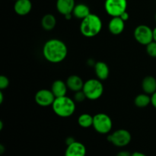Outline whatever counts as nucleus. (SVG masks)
<instances>
[{
  "label": "nucleus",
  "mask_w": 156,
  "mask_h": 156,
  "mask_svg": "<svg viewBox=\"0 0 156 156\" xmlns=\"http://www.w3.org/2000/svg\"><path fill=\"white\" fill-rule=\"evenodd\" d=\"M68 48L65 43L59 39H50L43 47V55L51 63H59L66 59Z\"/></svg>",
  "instance_id": "obj_1"
},
{
  "label": "nucleus",
  "mask_w": 156,
  "mask_h": 156,
  "mask_svg": "<svg viewBox=\"0 0 156 156\" xmlns=\"http://www.w3.org/2000/svg\"><path fill=\"white\" fill-rule=\"evenodd\" d=\"M81 34L85 37L97 36L102 29V21L98 15L91 13L82 20L80 24Z\"/></svg>",
  "instance_id": "obj_2"
},
{
  "label": "nucleus",
  "mask_w": 156,
  "mask_h": 156,
  "mask_svg": "<svg viewBox=\"0 0 156 156\" xmlns=\"http://www.w3.org/2000/svg\"><path fill=\"white\" fill-rule=\"evenodd\" d=\"M52 109L55 114L62 118L69 117L76 111V103L73 99L66 96L56 98L52 105Z\"/></svg>",
  "instance_id": "obj_3"
},
{
  "label": "nucleus",
  "mask_w": 156,
  "mask_h": 156,
  "mask_svg": "<svg viewBox=\"0 0 156 156\" xmlns=\"http://www.w3.org/2000/svg\"><path fill=\"white\" fill-rule=\"evenodd\" d=\"M83 91L86 98L89 100L94 101L100 98L104 93V85L100 79H88L84 83Z\"/></svg>",
  "instance_id": "obj_4"
},
{
  "label": "nucleus",
  "mask_w": 156,
  "mask_h": 156,
  "mask_svg": "<svg viewBox=\"0 0 156 156\" xmlns=\"http://www.w3.org/2000/svg\"><path fill=\"white\" fill-rule=\"evenodd\" d=\"M92 126L98 133L108 134L112 129L113 123L111 118L108 114L100 113L94 116Z\"/></svg>",
  "instance_id": "obj_5"
},
{
  "label": "nucleus",
  "mask_w": 156,
  "mask_h": 156,
  "mask_svg": "<svg viewBox=\"0 0 156 156\" xmlns=\"http://www.w3.org/2000/svg\"><path fill=\"white\" fill-rule=\"evenodd\" d=\"M130 133L124 129H120L114 131L108 136V140L117 147H124L131 142Z\"/></svg>",
  "instance_id": "obj_6"
},
{
  "label": "nucleus",
  "mask_w": 156,
  "mask_h": 156,
  "mask_svg": "<svg viewBox=\"0 0 156 156\" xmlns=\"http://www.w3.org/2000/svg\"><path fill=\"white\" fill-rule=\"evenodd\" d=\"M105 9L111 17L120 16L127 9V0H105Z\"/></svg>",
  "instance_id": "obj_7"
},
{
  "label": "nucleus",
  "mask_w": 156,
  "mask_h": 156,
  "mask_svg": "<svg viewBox=\"0 0 156 156\" xmlns=\"http://www.w3.org/2000/svg\"><path fill=\"white\" fill-rule=\"evenodd\" d=\"M133 35L136 41L142 45L146 46L153 41V30L145 24L137 26L134 30Z\"/></svg>",
  "instance_id": "obj_8"
},
{
  "label": "nucleus",
  "mask_w": 156,
  "mask_h": 156,
  "mask_svg": "<svg viewBox=\"0 0 156 156\" xmlns=\"http://www.w3.org/2000/svg\"><path fill=\"white\" fill-rule=\"evenodd\" d=\"M56 97L51 90L41 89L36 93L34 96L35 102L39 106L48 107L52 106Z\"/></svg>",
  "instance_id": "obj_9"
},
{
  "label": "nucleus",
  "mask_w": 156,
  "mask_h": 156,
  "mask_svg": "<svg viewBox=\"0 0 156 156\" xmlns=\"http://www.w3.org/2000/svg\"><path fill=\"white\" fill-rule=\"evenodd\" d=\"M86 148L82 143L75 141L72 144L67 146L65 152V156H85Z\"/></svg>",
  "instance_id": "obj_10"
},
{
  "label": "nucleus",
  "mask_w": 156,
  "mask_h": 156,
  "mask_svg": "<svg viewBox=\"0 0 156 156\" xmlns=\"http://www.w3.org/2000/svg\"><path fill=\"white\" fill-rule=\"evenodd\" d=\"M125 21L120 16L112 17L108 24V30L112 34L119 35L124 30Z\"/></svg>",
  "instance_id": "obj_11"
},
{
  "label": "nucleus",
  "mask_w": 156,
  "mask_h": 156,
  "mask_svg": "<svg viewBox=\"0 0 156 156\" xmlns=\"http://www.w3.org/2000/svg\"><path fill=\"white\" fill-rule=\"evenodd\" d=\"M32 9V3L30 0H17L14 5L15 13L21 16L27 15Z\"/></svg>",
  "instance_id": "obj_12"
},
{
  "label": "nucleus",
  "mask_w": 156,
  "mask_h": 156,
  "mask_svg": "<svg viewBox=\"0 0 156 156\" xmlns=\"http://www.w3.org/2000/svg\"><path fill=\"white\" fill-rule=\"evenodd\" d=\"M75 6H76L75 0H57L56 1V9L59 13L64 16L68 14H73Z\"/></svg>",
  "instance_id": "obj_13"
},
{
  "label": "nucleus",
  "mask_w": 156,
  "mask_h": 156,
  "mask_svg": "<svg viewBox=\"0 0 156 156\" xmlns=\"http://www.w3.org/2000/svg\"><path fill=\"white\" fill-rule=\"evenodd\" d=\"M66 83L67 87H68V89L71 90L72 91H74V92H76V91L82 90L85 82L82 81V78L80 76H76V75H72L67 79Z\"/></svg>",
  "instance_id": "obj_14"
},
{
  "label": "nucleus",
  "mask_w": 156,
  "mask_h": 156,
  "mask_svg": "<svg viewBox=\"0 0 156 156\" xmlns=\"http://www.w3.org/2000/svg\"><path fill=\"white\" fill-rule=\"evenodd\" d=\"M94 72L98 79L100 80H106L110 75L109 67L102 61H99L94 64Z\"/></svg>",
  "instance_id": "obj_15"
},
{
  "label": "nucleus",
  "mask_w": 156,
  "mask_h": 156,
  "mask_svg": "<svg viewBox=\"0 0 156 156\" xmlns=\"http://www.w3.org/2000/svg\"><path fill=\"white\" fill-rule=\"evenodd\" d=\"M142 88L144 93L152 94L156 91V79L152 76H148L142 82Z\"/></svg>",
  "instance_id": "obj_16"
},
{
  "label": "nucleus",
  "mask_w": 156,
  "mask_h": 156,
  "mask_svg": "<svg viewBox=\"0 0 156 156\" xmlns=\"http://www.w3.org/2000/svg\"><path fill=\"white\" fill-rule=\"evenodd\" d=\"M68 87L66 82L62 80H56L52 84L51 91L56 98L62 97L66 95Z\"/></svg>",
  "instance_id": "obj_17"
},
{
  "label": "nucleus",
  "mask_w": 156,
  "mask_h": 156,
  "mask_svg": "<svg viewBox=\"0 0 156 156\" xmlns=\"http://www.w3.org/2000/svg\"><path fill=\"white\" fill-rule=\"evenodd\" d=\"M90 14H91V12H90L89 7L87 5L83 4V3H79V4L76 5L73 12V16L78 19L81 20L86 18Z\"/></svg>",
  "instance_id": "obj_18"
},
{
  "label": "nucleus",
  "mask_w": 156,
  "mask_h": 156,
  "mask_svg": "<svg viewBox=\"0 0 156 156\" xmlns=\"http://www.w3.org/2000/svg\"><path fill=\"white\" fill-rule=\"evenodd\" d=\"M56 24V19L52 14H47L41 19V26L45 30H52Z\"/></svg>",
  "instance_id": "obj_19"
},
{
  "label": "nucleus",
  "mask_w": 156,
  "mask_h": 156,
  "mask_svg": "<svg viewBox=\"0 0 156 156\" xmlns=\"http://www.w3.org/2000/svg\"><path fill=\"white\" fill-rule=\"evenodd\" d=\"M134 104L136 107L140 108H143L147 107L149 104H151V97L149 94H140L134 99Z\"/></svg>",
  "instance_id": "obj_20"
},
{
  "label": "nucleus",
  "mask_w": 156,
  "mask_h": 156,
  "mask_svg": "<svg viewBox=\"0 0 156 156\" xmlns=\"http://www.w3.org/2000/svg\"><path fill=\"white\" fill-rule=\"evenodd\" d=\"M94 116L89 114H82L78 118V123L82 128H89L92 126Z\"/></svg>",
  "instance_id": "obj_21"
},
{
  "label": "nucleus",
  "mask_w": 156,
  "mask_h": 156,
  "mask_svg": "<svg viewBox=\"0 0 156 156\" xmlns=\"http://www.w3.org/2000/svg\"><path fill=\"white\" fill-rule=\"evenodd\" d=\"M146 52L148 55L151 57H156V42L155 41H152L149 43L148 45H146Z\"/></svg>",
  "instance_id": "obj_22"
},
{
  "label": "nucleus",
  "mask_w": 156,
  "mask_h": 156,
  "mask_svg": "<svg viewBox=\"0 0 156 156\" xmlns=\"http://www.w3.org/2000/svg\"><path fill=\"white\" fill-rule=\"evenodd\" d=\"M86 98H87L86 95H85V92L83 91V90H81V91L75 92V95H74L75 101L81 103V102H83Z\"/></svg>",
  "instance_id": "obj_23"
},
{
  "label": "nucleus",
  "mask_w": 156,
  "mask_h": 156,
  "mask_svg": "<svg viewBox=\"0 0 156 156\" xmlns=\"http://www.w3.org/2000/svg\"><path fill=\"white\" fill-rule=\"evenodd\" d=\"M9 80L5 76H0V89L3 90L9 87Z\"/></svg>",
  "instance_id": "obj_24"
},
{
  "label": "nucleus",
  "mask_w": 156,
  "mask_h": 156,
  "mask_svg": "<svg viewBox=\"0 0 156 156\" xmlns=\"http://www.w3.org/2000/svg\"><path fill=\"white\" fill-rule=\"evenodd\" d=\"M151 104L156 109V91L151 96Z\"/></svg>",
  "instance_id": "obj_25"
},
{
  "label": "nucleus",
  "mask_w": 156,
  "mask_h": 156,
  "mask_svg": "<svg viewBox=\"0 0 156 156\" xmlns=\"http://www.w3.org/2000/svg\"><path fill=\"white\" fill-rule=\"evenodd\" d=\"M132 154L128 151H120L116 155V156H131Z\"/></svg>",
  "instance_id": "obj_26"
},
{
  "label": "nucleus",
  "mask_w": 156,
  "mask_h": 156,
  "mask_svg": "<svg viewBox=\"0 0 156 156\" xmlns=\"http://www.w3.org/2000/svg\"><path fill=\"white\" fill-rule=\"evenodd\" d=\"M120 18H122V19L123 20V21H127L128 19H129V13H128L127 12H123V14H122L121 15H120Z\"/></svg>",
  "instance_id": "obj_27"
},
{
  "label": "nucleus",
  "mask_w": 156,
  "mask_h": 156,
  "mask_svg": "<svg viewBox=\"0 0 156 156\" xmlns=\"http://www.w3.org/2000/svg\"><path fill=\"white\" fill-rule=\"evenodd\" d=\"M76 141V140H74V138L73 137H68V138H66V143L67 146H69V145L72 144V143H73L74 142Z\"/></svg>",
  "instance_id": "obj_28"
},
{
  "label": "nucleus",
  "mask_w": 156,
  "mask_h": 156,
  "mask_svg": "<svg viewBox=\"0 0 156 156\" xmlns=\"http://www.w3.org/2000/svg\"><path fill=\"white\" fill-rule=\"evenodd\" d=\"M131 156H147V155H145L144 153H142V152H133V153H132Z\"/></svg>",
  "instance_id": "obj_29"
},
{
  "label": "nucleus",
  "mask_w": 156,
  "mask_h": 156,
  "mask_svg": "<svg viewBox=\"0 0 156 156\" xmlns=\"http://www.w3.org/2000/svg\"><path fill=\"white\" fill-rule=\"evenodd\" d=\"M5 152V147L3 145H0V154L1 155H2L3 153H4Z\"/></svg>",
  "instance_id": "obj_30"
},
{
  "label": "nucleus",
  "mask_w": 156,
  "mask_h": 156,
  "mask_svg": "<svg viewBox=\"0 0 156 156\" xmlns=\"http://www.w3.org/2000/svg\"><path fill=\"white\" fill-rule=\"evenodd\" d=\"M73 14H68V15H65V18L66 20H70L72 18V17H73Z\"/></svg>",
  "instance_id": "obj_31"
},
{
  "label": "nucleus",
  "mask_w": 156,
  "mask_h": 156,
  "mask_svg": "<svg viewBox=\"0 0 156 156\" xmlns=\"http://www.w3.org/2000/svg\"><path fill=\"white\" fill-rule=\"evenodd\" d=\"M3 97H4V95H3V93L2 91H0V104H2L3 102Z\"/></svg>",
  "instance_id": "obj_32"
},
{
  "label": "nucleus",
  "mask_w": 156,
  "mask_h": 156,
  "mask_svg": "<svg viewBox=\"0 0 156 156\" xmlns=\"http://www.w3.org/2000/svg\"><path fill=\"white\" fill-rule=\"evenodd\" d=\"M153 41L156 42V27L153 29Z\"/></svg>",
  "instance_id": "obj_33"
},
{
  "label": "nucleus",
  "mask_w": 156,
  "mask_h": 156,
  "mask_svg": "<svg viewBox=\"0 0 156 156\" xmlns=\"http://www.w3.org/2000/svg\"><path fill=\"white\" fill-rule=\"evenodd\" d=\"M3 128V122L2 120H0V130H2Z\"/></svg>",
  "instance_id": "obj_34"
},
{
  "label": "nucleus",
  "mask_w": 156,
  "mask_h": 156,
  "mask_svg": "<svg viewBox=\"0 0 156 156\" xmlns=\"http://www.w3.org/2000/svg\"><path fill=\"white\" fill-rule=\"evenodd\" d=\"M155 21H156V14H155Z\"/></svg>",
  "instance_id": "obj_35"
},
{
  "label": "nucleus",
  "mask_w": 156,
  "mask_h": 156,
  "mask_svg": "<svg viewBox=\"0 0 156 156\" xmlns=\"http://www.w3.org/2000/svg\"><path fill=\"white\" fill-rule=\"evenodd\" d=\"M15 1H17V0H15Z\"/></svg>",
  "instance_id": "obj_36"
}]
</instances>
